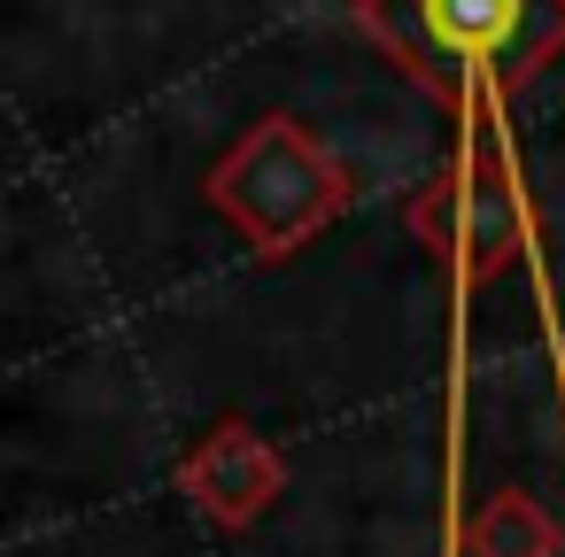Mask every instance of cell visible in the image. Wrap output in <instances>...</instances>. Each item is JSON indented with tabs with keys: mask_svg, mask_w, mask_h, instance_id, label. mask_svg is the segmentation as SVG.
Wrapping results in <instances>:
<instances>
[{
	"mask_svg": "<svg viewBox=\"0 0 565 557\" xmlns=\"http://www.w3.org/2000/svg\"><path fill=\"white\" fill-rule=\"evenodd\" d=\"M356 24L457 109L511 101L565 55V0H356Z\"/></svg>",
	"mask_w": 565,
	"mask_h": 557,
	"instance_id": "cell-1",
	"label": "cell"
},
{
	"mask_svg": "<svg viewBox=\"0 0 565 557\" xmlns=\"http://www.w3.org/2000/svg\"><path fill=\"white\" fill-rule=\"evenodd\" d=\"M503 101H472L457 109V156L449 171L426 186L418 202V233L465 271V279H488L519 256L526 240V217H519V186H511V156H503V125H495Z\"/></svg>",
	"mask_w": 565,
	"mask_h": 557,
	"instance_id": "cell-3",
	"label": "cell"
},
{
	"mask_svg": "<svg viewBox=\"0 0 565 557\" xmlns=\"http://www.w3.org/2000/svg\"><path fill=\"white\" fill-rule=\"evenodd\" d=\"M210 202L248 233L256 256H287L295 240H310L341 202H349V171L326 156V140H310L295 117H264L217 171H210Z\"/></svg>",
	"mask_w": 565,
	"mask_h": 557,
	"instance_id": "cell-2",
	"label": "cell"
}]
</instances>
